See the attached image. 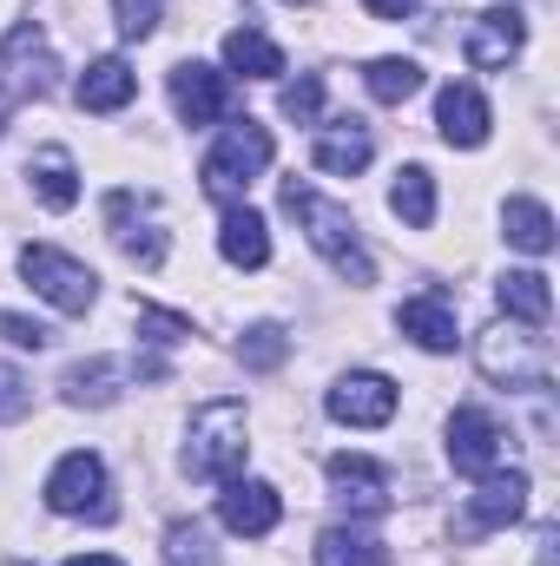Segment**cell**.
Segmentation results:
<instances>
[{"label":"cell","mask_w":560,"mask_h":566,"mask_svg":"<svg viewBox=\"0 0 560 566\" xmlns=\"http://www.w3.org/2000/svg\"><path fill=\"white\" fill-rule=\"evenodd\" d=\"M283 211L310 231V244L330 258V271L343 283H376V264H370V251H363V238H356V218H350L343 205H330V198H317L310 185L283 178Z\"/></svg>","instance_id":"cell-1"},{"label":"cell","mask_w":560,"mask_h":566,"mask_svg":"<svg viewBox=\"0 0 560 566\" xmlns=\"http://www.w3.org/2000/svg\"><path fill=\"white\" fill-rule=\"evenodd\" d=\"M251 441H245V402L218 396L191 416V441H185V474L191 481H238Z\"/></svg>","instance_id":"cell-2"},{"label":"cell","mask_w":560,"mask_h":566,"mask_svg":"<svg viewBox=\"0 0 560 566\" xmlns=\"http://www.w3.org/2000/svg\"><path fill=\"white\" fill-rule=\"evenodd\" d=\"M265 165H271V133L258 119H238V126H225V139L211 145V158H205V191L231 205V198H245V185Z\"/></svg>","instance_id":"cell-3"},{"label":"cell","mask_w":560,"mask_h":566,"mask_svg":"<svg viewBox=\"0 0 560 566\" xmlns=\"http://www.w3.org/2000/svg\"><path fill=\"white\" fill-rule=\"evenodd\" d=\"M481 369H488L495 382H508V389H548L554 356H548V336L515 329V323H495V329L481 336Z\"/></svg>","instance_id":"cell-4"},{"label":"cell","mask_w":560,"mask_h":566,"mask_svg":"<svg viewBox=\"0 0 560 566\" xmlns=\"http://www.w3.org/2000/svg\"><path fill=\"white\" fill-rule=\"evenodd\" d=\"M20 271H27V283H33L53 310H66V316H86L93 296H100V277H93L80 258L53 251V244H27V251H20Z\"/></svg>","instance_id":"cell-5"},{"label":"cell","mask_w":560,"mask_h":566,"mask_svg":"<svg viewBox=\"0 0 560 566\" xmlns=\"http://www.w3.org/2000/svg\"><path fill=\"white\" fill-rule=\"evenodd\" d=\"M100 494H106V461H100L93 448H73V454L46 474V507H53V514H86V507H93L100 521H113V507H106Z\"/></svg>","instance_id":"cell-6"},{"label":"cell","mask_w":560,"mask_h":566,"mask_svg":"<svg viewBox=\"0 0 560 566\" xmlns=\"http://www.w3.org/2000/svg\"><path fill=\"white\" fill-rule=\"evenodd\" d=\"M53 86V53L40 40V27H13L0 40V99H33Z\"/></svg>","instance_id":"cell-7"},{"label":"cell","mask_w":560,"mask_h":566,"mask_svg":"<svg viewBox=\"0 0 560 566\" xmlns=\"http://www.w3.org/2000/svg\"><path fill=\"white\" fill-rule=\"evenodd\" d=\"M501 448H508V434L488 409H455L448 416V468L455 474H495Z\"/></svg>","instance_id":"cell-8"},{"label":"cell","mask_w":560,"mask_h":566,"mask_svg":"<svg viewBox=\"0 0 560 566\" xmlns=\"http://www.w3.org/2000/svg\"><path fill=\"white\" fill-rule=\"evenodd\" d=\"M330 422L343 428H383L396 416V382L390 376H376V369H363V376H343L336 389H330Z\"/></svg>","instance_id":"cell-9"},{"label":"cell","mask_w":560,"mask_h":566,"mask_svg":"<svg viewBox=\"0 0 560 566\" xmlns=\"http://www.w3.org/2000/svg\"><path fill=\"white\" fill-rule=\"evenodd\" d=\"M172 106H178V119H185V126H211V119H225V113H231V86H225V73H218V66L185 60V66H172Z\"/></svg>","instance_id":"cell-10"},{"label":"cell","mask_w":560,"mask_h":566,"mask_svg":"<svg viewBox=\"0 0 560 566\" xmlns=\"http://www.w3.org/2000/svg\"><path fill=\"white\" fill-rule=\"evenodd\" d=\"M521 40H528V20H521L515 7H488V13H475L462 53H468L475 73H495V66H508V60L521 53Z\"/></svg>","instance_id":"cell-11"},{"label":"cell","mask_w":560,"mask_h":566,"mask_svg":"<svg viewBox=\"0 0 560 566\" xmlns=\"http://www.w3.org/2000/svg\"><path fill=\"white\" fill-rule=\"evenodd\" d=\"M218 521L245 541H265L283 521V501L271 481H225V501H218Z\"/></svg>","instance_id":"cell-12"},{"label":"cell","mask_w":560,"mask_h":566,"mask_svg":"<svg viewBox=\"0 0 560 566\" xmlns=\"http://www.w3.org/2000/svg\"><path fill=\"white\" fill-rule=\"evenodd\" d=\"M528 474L521 468H508V474H481V488H475V501H468V527L475 534H495V527H515L521 514H528Z\"/></svg>","instance_id":"cell-13"},{"label":"cell","mask_w":560,"mask_h":566,"mask_svg":"<svg viewBox=\"0 0 560 566\" xmlns=\"http://www.w3.org/2000/svg\"><path fill=\"white\" fill-rule=\"evenodd\" d=\"M435 126H442L448 145L475 151V145H488V99L455 80V86H442V99H435Z\"/></svg>","instance_id":"cell-14"},{"label":"cell","mask_w":560,"mask_h":566,"mask_svg":"<svg viewBox=\"0 0 560 566\" xmlns=\"http://www.w3.org/2000/svg\"><path fill=\"white\" fill-rule=\"evenodd\" d=\"M218 251H225V264H238V271H265V264H271V231H265V218H258L251 205H231L225 224H218Z\"/></svg>","instance_id":"cell-15"},{"label":"cell","mask_w":560,"mask_h":566,"mask_svg":"<svg viewBox=\"0 0 560 566\" xmlns=\"http://www.w3.org/2000/svg\"><path fill=\"white\" fill-rule=\"evenodd\" d=\"M396 323H403V336H416L422 349H455L462 336H455V303L442 296V290H422V296H409L403 310H396Z\"/></svg>","instance_id":"cell-16"},{"label":"cell","mask_w":560,"mask_h":566,"mask_svg":"<svg viewBox=\"0 0 560 566\" xmlns=\"http://www.w3.org/2000/svg\"><path fill=\"white\" fill-rule=\"evenodd\" d=\"M330 481H336L343 501H356L363 514H383V507H390V468H376L370 454H336V461H330Z\"/></svg>","instance_id":"cell-17"},{"label":"cell","mask_w":560,"mask_h":566,"mask_svg":"<svg viewBox=\"0 0 560 566\" xmlns=\"http://www.w3.org/2000/svg\"><path fill=\"white\" fill-rule=\"evenodd\" d=\"M133 93H139V73H133L126 60H93V66L80 73V106H86V113H120Z\"/></svg>","instance_id":"cell-18"},{"label":"cell","mask_w":560,"mask_h":566,"mask_svg":"<svg viewBox=\"0 0 560 566\" xmlns=\"http://www.w3.org/2000/svg\"><path fill=\"white\" fill-rule=\"evenodd\" d=\"M27 178H33L40 205H53V211H73V205H80V171H73V151H60V145L33 151V158H27Z\"/></svg>","instance_id":"cell-19"},{"label":"cell","mask_w":560,"mask_h":566,"mask_svg":"<svg viewBox=\"0 0 560 566\" xmlns=\"http://www.w3.org/2000/svg\"><path fill=\"white\" fill-rule=\"evenodd\" d=\"M310 158H317V171H336V178H350V171H363L370 165V133L350 119V126H323L317 145H310Z\"/></svg>","instance_id":"cell-20"},{"label":"cell","mask_w":560,"mask_h":566,"mask_svg":"<svg viewBox=\"0 0 560 566\" xmlns=\"http://www.w3.org/2000/svg\"><path fill=\"white\" fill-rule=\"evenodd\" d=\"M225 66H231V73H245V80H278L283 53L258 33V27H231V33H225Z\"/></svg>","instance_id":"cell-21"},{"label":"cell","mask_w":560,"mask_h":566,"mask_svg":"<svg viewBox=\"0 0 560 566\" xmlns=\"http://www.w3.org/2000/svg\"><path fill=\"white\" fill-rule=\"evenodd\" d=\"M317 566H390V547L370 527H330L317 541Z\"/></svg>","instance_id":"cell-22"},{"label":"cell","mask_w":560,"mask_h":566,"mask_svg":"<svg viewBox=\"0 0 560 566\" xmlns=\"http://www.w3.org/2000/svg\"><path fill=\"white\" fill-rule=\"evenodd\" d=\"M508 244L515 251H528V258H548L554 251V211L548 205H535V198H508Z\"/></svg>","instance_id":"cell-23"},{"label":"cell","mask_w":560,"mask_h":566,"mask_svg":"<svg viewBox=\"0 0 560 566\" xmlns=\"http://www.w3.org/2000/svg\"><path fill=\"white\" fill-rule=\"evenodd\" d=\"M495 290H501V310L521 316L528 329H541V323L554 316V296H548V277H541V271H508Z\"/></svg>","instance_id":"cell-24"},{"label":"cell","mask_w":560,"mask_h":566,"mask_svg":"<svg viewBox=\"0 0 560 566\" xmlns=\"http://www.w3.org/2000/svg\"><path fill=\"white\" fill-rule=\"evenodd\" d=\"M120 382H126V369H120L113 356H93V363H73V369H66V402H86V409H106V402L120 396Z\"/></svg>","instance_id":"cell-25"},{"label":"cell","mask_w":560,"mask_h":566,"mask_svg":"<svg viewBox=\"0 0 560 566\" xmlns=\"http://www.w3.org/2000/svg\"><path fill=\"white\" fill-rule=\"evenodd\" d=\"M390 211L409 224V231H428L435 224V178L409 165V171H396V191H390Z\"/></svg>","instance_id":"cell-26"},{"label":"cell","mask_w":560,"mask_h":566,"mask_svg":"<svg viewBox=\"0 0 560 566\" xmlns=\"http://www.w3.org/2000/svg\"><path fill=\"white\" fill-rule=\"evenodd\" d=\"M363 86H370V99L403 106V99L422 93V66L416 60H370V66H363Z\"/></svg>","instance_id":"cell-27"},{"label":"cell","mask_w":560,"mask_h":566,"mask_svg":"<svg viewBox=\"0 0 560 566\" xmlns=\"http://www.w3.org/2000/svg\"><path fill=\"white\" fill-rule=\"evenodd\" d=\"M283 349H290V336H283L278 323H251V329H245V343H238L245 369H278Z\"/></svg>","instance_id":"cell-28"},{"label":"cell","mask_w":560,"mask_h":566,"mask_svg":"<svg viewBox=\"0 0 560 566\" xmlns=\"http://www.w3.org/2000/svg\"><path fill=\"white\" fill-rule=\"evenodd\" d=\"M165 566H211V541H205L198 521H178L165 534Z\"/></svg>","instance_id":"cell-29"},{"label":"cell","mask_w":560,"mask_h":566,"mask_svg":"<svg viewBox=\"0 0 560 566\" xmlns=\"http://www.w3.org/2000/svg\"><path fill=\"white\" fill-rule=\"evenodd\" d=\"M139 336L152 343V349H172V343H185V336H191V323H185V316H172V310L139 303Z\"/></svg>","instance_id":"cell-30"},{"label":"cell","mask_w":560,"mask_h":566,"mask_svg":"<svg viewBox=\"0 0 560 566\" xmlns=\"http://www.w3.org/2000/svg\"><path fill=\"white\" fill-rule=\"evenodd\" d=\"M323 113V80L317 73H303L297 86H283V119H297V126H310Z\"/></svg>","instance_id":"cell-31"},{"label":"cell","mask_w":560,"mask_h":566,"mask_svg":"<svg viewBox=\"0 0 560 566\" xmlns=\"http://www.w3.org/2000/svg\"><path fill=\"white\" fill-rule=\"evenodd\" d=\"M27 409H33V382L13 363H0V422H20Z\"/></svg>","instance_id":"cell-32"},{"label":"cell","mask_w":560,"mask_h":566,"mask_svg":"<svg viewBox=\"0 0 560 566\" xmlns=\"http://www.w3.org/2000/svg\"><path fill=\"white\" fill-rule=\"evenodd\" d=\"M0 336H7V343H20V349H46V343H53V329H46V323L13 316V310H0Z\"/></svg>","instance_id":"cell-33"},{"label":"cell","mask_w":560,"mask_h":566,"mask_svg":"<svg viewBox=\"0 0 560 566\" xmlns=\"http://www.w3.org/2000/svg\"><path fill=\"white\" fill-rule=\"evenodd\" d=\"M113 13H120V33L126 40H145L158 27V0H113Z\"/></svg>","instance_id":"cell-34"},{"label":"cell","mask_w":560,"mask_h":566,"mask_svg":"<svg viewBox=\"0 0 560 566\" xmlns=\"http://www.w3.org/2000/svg\"><path fill=\"white\" fill-rule=\"evenodd\" d=\"M363 7H370L376 20H409V7H416V0H363Z\"/></svg>","instance_id":"cell-35"},{"label":"cell","mask_w":560,"mask_h":566,"mask_svg":"<svg viewBox=\"0 0 560 566\" xmlns=\"http://www.w3.org/2000/svg\"><path fill=\"white\" fill-rule=\"evenodd\" d=\"M66 566H126V560H113V554H73Z\"/></svg>","instance_id":"cell-36"}]
</instances>
